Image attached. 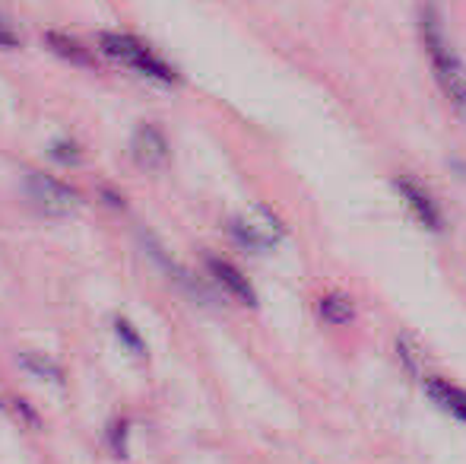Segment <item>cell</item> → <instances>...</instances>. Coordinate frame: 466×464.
I'll return each instance as SVG.
<instances>
[{
  "instance_id": "obj_1",
  "label": "cell",
  "mask_w": 466,
  "mask_h": 464,
  "mask_svg": "<svg viewBox=\"0 0 466 464\" xmlns=\"http://www.w3.org/2000/svg\"><path fill=\"white\" fill-rule=\"evenodd\" d=\"M419 36H422V45H425V51H429L438 87L448 96L454 112L466 121V64L457 57V51L451 48L441 10H438L431 0H425L422 10H419Z\"/></svg>"
},
{
  "instance_id": "obj_2",
  "label": "cell",
  "mask_w": 466,
  "mask_h": 464,
  "mask_svg": "<svg viewBox=\"0 0 466 464\" xmlns=\"http://www.w3.org/2000/svg\"><path fill=\"white\" fill-rule=\"evenodd\" d=\"M98 51L111 61L124 64V67H134L137 74L153 77L159 83H178V74L168 67L162 57H156L153 51L143 42H137L134 36H121V32H98Z\"/></svg>"
},
{
  "instance_id": "obj_3",
  "label": "cell",
  "mask_w": 466,
  "mask_h": 464,
  "mask_svg": "<svg viewBox=\"0 0 466 464\" xmlns=\"http://www.w3.org/2000/svg\"><path fill=\"white\" fill-rule=\"evenodd\" d=\"M25 194L35 204V211L48 213V217H67V213H74L80 207V194L64 185V181H57L55 175H29L25 179Z\"/></svg>"
},
{
  "instance_id": "obj_4",
  "label": "cell",
  "mask_w": 466,
  "mask_h": 464,
  "mask_svg": "<svg viewBox=\"0 0 466 464\" xmlns=\"http://www.w3.org/2000/svg\"><path fill=\"white\" fill-rule=\"evenodd\" d=\"M228 232H232V239L238 242L241 248L260 252V248L273 245V242L279 239L282 226L277 223V217H273L270 211H258L254 217H235L232 223H228Z\"/></svg>"
},
{
  "instance_id": "obj_5",
  "label": "cell",
  "mask_w": 466,
  "mask_h": 464,
  "mask_svg": "<svg viewBox=\"0 0 466 464\" xmlns=\"http://www.w3.org/2000/svg\"><path fill=\"white\" fill-rule=\"evenodd\" d=\"M393 185H397L400 198L406 201V207H410V213L419 220V223L425 226V230H431V232H441V230H444L441 207H438V201L429 194V188L419 185L416 179H406V175H400V179L393 181Z\"/></svg>"
},
{
  "instance_id": "obj_6",
  "label": "cell",
  "mask_w": 466,
  "mask_h": 464,
  "mask_svg": "<svg viewBox=\"0 0 466 464\" xmlns=\"http://www.w3.org/2000/svg\"><path fill=\"white\" fill-rule=\"evenodd\" d=\"M130 150H134L137 166L149 169V172H156V169H162L168 162V140L156 124H143V128H137Z\"/></svg>"
},
{
  "instance_id": "obj_7",
  "label": "cell",
  "mask_w": 466,
  "mask_h": 464,
  "mask_svg": "<svg viewBox=\"0 0 466 464\" xmlns=\"http://www.w3.org/2000/svg\"><path fill=\"white\" fill-rule=\"evenodd\" d=\"M207 267H209V273L216 277V284H219L228 296H235L241 305H248V309H254V305H258V293H254L251 280H248L238 267L228 264V261H222V258H207Z\"/></svg>"
},
{
  "instance_id": "obj_8",
  "label": "cell",
  "mask_w": 466,
  "mask_h": 464,
  "mask_svg": "<svg viewBox=\"0 0 466 464\" xmlns=\"http://www.w3.org/2000/svg\"><path fill=\"white\" fill-rule=\"evenodd\" d=\"M425 395H429L441 410H448L454 420L466 423V388L448 382V378L431 376V378H425Z\"/></svg>"
},
{
  "instance_id": "obj_9",
  "label": "cell",
  "mask_w": 466,
  "mask_h": 464,
  "mask_svg": "<svg viewBox=\"0 0 466 464\" xmlns=\"http://www.w3.org/2000/svg\"><path fill=\"white\" fill-rule=\"evenodd\" d=\"M45 45H48L57 57H64V61H70V64H80V67H93L96 64L93 51L83 42H76V38L64 36V32H45Z\"/></svg>"
},
{
  "instance_id": "obj_10",
  "label": "cell",
  "mask_w": 466,
  "mask_h": 464,
  "mask_svg": "<svg viewBox=\"0 0 466 464\" xmlns=\"http://www.w3.org/2000/svg\"><path fill=\"white\" fill-rule=\"evenodd\" d=\"M318 312L327 325H350L352 318H356V305H352V299L346 296L343 290L324 293L318 303Z\"/></svg>"
},
{
  "instance_id": "obj_11",
  "label": "cell",
  "mask_w": 466,
  "mask_h": 464,
  "mask_svg": "<svg viewBox=\"0 0 466 464\" xmlns=\"http://www.w3.org/2000/svg\"><path fill=\"white\" fill-rule=\"evenodd\" d=\"M23 366L32 372V376H38V378H48V382H55V385H61L64 382V372L57 369L51 359H45V356H35V353H25L23 356Z\"/></svg>"
},
{
  "instance_id": "obj_12",
  "label": "cell",
  "mask_w": 466,
  "mask_h": 464,
  "mask_svg": "<svg viewBox=\"0 0 466 464\" xmlns=\"http://www.w3.org/2000/svg\"><path fill=\"white\" fill-rule=\"evenodd\" d=\"M397 356H400V363H403V369L410 372L412 378H419V372H422V353H419L416 341L397 337Z\"/></svg>"
},
{
  "instance_id": "obj_13",
  "label": "cell",
  "mask_w": 466,
  "mask_h": 464,
  "mask_svg": "<svg viewBox=\"0 0 466 464\" xmlns=\"http://www.w3.org/2000/svg\"><path fill=\"white\" fill-rule=\"evenodd\" d=\"M115 328H117V335H121V341L127 344V347L134 350L137 356H140V353H143V341H140V335H137V331L130 328V322H127V318H117V322H115Z\"/></svg>"
},
{
  "instance_id": "obj_14",
  "label": "cell",
  "mask_w": 466,
  "mask_h": 464,
  "mask_svg": "<svg viewBox=\"0 0 466 464\" xmlns=\"http://www.w3.org/2000/svg\"><path fill=\"white\" fill-rule=\"evenodd\" d=\"M124 436H127V420H115V423H111V436H108V439H111V449H115L117 455L124 452Z\"/></svg>"
},
{
  "instance_id": "obj_15",
  "label": "cell",
  "mask_w": 466,
  "mask_h": 464,
  "mask_svg": "<svg viewBox=\"0 0 466 464\" xmlns=\"http://www.w3.org/2000/svg\"><path fill=\"white\" fill-rule=\"evenodd\" d=\"M16 45H19V36L13 32V26L0 16V48H16Z\"/></svg>"
},
{
  "instance_id": "obj_16",
  "label": "cell",
  "mask_w": 466,
  "mask_h": 464,
  "mask_svg": "<svg viewBox=\"0 0 466 464\" xmlns=\"http://www.w3.org/2000/svg\"><path fill=\"white\" fill-rule=\"evenodd\" d=\"M55 156L61 162H76V147H70V143H61V147H55Z\"/></svg>"
}]
</instances>
